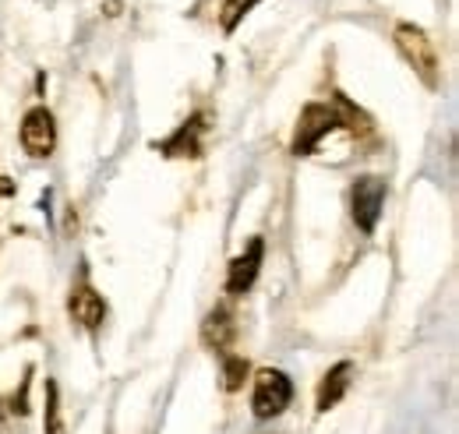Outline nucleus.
Instances as JSON below:
<instances>
[{
    "label": "nucleus",
    "mask_w": 459,
    "mask_h": 434,
    "mask_svg": "<svg viewBox=\"0 0 459 434\" xmlns=\"http://www.w3.org/2000/svg\"><path fill=\"white\" fill-rule=\"evenodd\" d=\"M396 50H400L403 60L417 71V78H420L428 89H438V85H442V78H438V54H435V47H431V39H428L424 29H417V25H410V22L396 25Z\"/></svg>",
    "instance_id": "f257e3e1"
},
{
    "label": "nucleus",
    "mask_w": 459,
    "mask_h": 434,
    "mask_svg": "<svg viewBox=\"0 0 459 434\" xmlns=\"http://www.w3.org/2000/svg\"><path fill=\"white\" fill-rule=\"evenodd\" d=\"M290 399H293V385H290V378L283 375V371H276V368H262V371L255 375L251 410H255L258 421H273V417H280V413L290 406Z\"/></svg>",
    "instance_id": "f03ea898"
},
{
    "label": "nucleus",
    "mask_w": 459,
    "mask_h": 434,
    "mask_svg": "<svg viewBox=\"0 0 459 434\" xmlns=\"http://www.w3.org/2000/svg\"><path fill=\"white\" fill-rule=\"evenodd\" d=\"M340 127V117L336 109L325 107V103H307L300 113V124H297V135H293V156H311L318 149V142Z\"/></svg>",
    "instance_id": "7ed1b4c3"
},
{
    "label": "nucleus",
    "mask_w": 459,
    "mask_h": 434,
    "mask_svg": "<svg viewBox=\"0 0 459 434\" xmlns=\"http://www.w3.org/2000/svg\"><path fill=\"white\" fill-rule=\"evenodd\" d=\"M382 205H385V180L378 177H360L350 191V213H353V222L360 233H375L378 226V216H382Z\"/></svg>",
    "instance_id": "20e7f679"
},
{
    "label": "nucleus",
    "mask_w": 459,
    "mask_h": 434,
    "mask_svg": "<svg viewBox=\"0 0 459 434\" xmlns=\"http://www.w3.org/2000/svg\"><path fill=\"white\" fill-rule=\"evenodd\" d=\"M22 145L32 160H47L57 145V124L47 107H32L22 120Z\"/></svg>",
    "instance_id": "39448f33"
},
{
    "label": "nucleus",
    "mask_w": 459,
    "mask_h": 434,
    "mask_svg": "<svg viewBox=\"0 0 459 434\" xmlns=\"http://www.w3.org/2000/svg\"><path fill=\"white\" fill-rule=\"evenodd\" d=\"M202 135H205V113H195L191 120H184L170 138L156 142V152H163L167 160H198L202 156Z\"/></svg>",
    "instance_id": "423d86ee"
},
{
    "label": "nucleus",
    "mask_w": 459,
    "mask_h": 434,
    "mask_svg": "<svg viewBox=\"0 0 459 434\" xmlns=\"http://www.w3.org/2000/svg\"><path fill=\"white\" fill-rule=\"evenodd\" d=\"M262 258H265V240H262V237H255V240L247 244V251H244V255H237V258L230 262L227 293H247V290L255 286V279H258Z\"/></svg>",
    "instance_id": "0eeeda50"
},
{
    "label": "nucleus",
    "mask_w": 459,
    "mask_h": 434,
    "mask_svg": "<svg viewBox=\"0 0 459 434\" xmlns=\"http://www.w3.org/2000/svg\"><path fill=\"white\" fill-rule=\"evenodd\" d=\"M67 311H71V318H74L78 326L89 328V332H96V328L103 326V318H107V304H103V297H100L92 286H78V290H71Z\"/></svg>",
    "instance_id": "6e6552de"
},
{
    "label": "nucleus",
    "mask_w": 459,
    "mask_h": 434,
    "mask_svg": "<svg viewBox=\"0 0 459 434\" xmlns=\"http://www.w3.org/2000/svg\"><path fill=\"white\" fill-rule=\"evenodd\" d=\"M350 375H353V364L350 360H340L336 368H329V375L322 378L318 385V395H315V406H318V413H329L340 399L346 395V388H350Z\"/></svg>",
    "instance_id": "1a4fd4ad"
},
{
    "label": "nucleus",
    "mask_w": 459,
    "mask_h": 434,
    "mask_svg": "<svg viewBox=\"0 0 459 434\" xmlns=\"http://www.w3.org/2000/svg\"><path fill=\"white\" fill-rule=\"evenodd\" d=\"M202 343L209 350H227L230 343H233V315H230L227 308H216V311L205 315V322H202Z\"/></svg>",
    "instance_id": "9d476101"
},
{
    "label": "nucleus",
    "mask_w": 459,
    "mask_h": 434,
    "mask_svg": "<svg viewBox=\"0 0 459 434\" xmlns=\"http://www.w3.org/2000/svg\"><path fill=\"white\" fill-rule=\"evenodd\" d=\"M43 431L47 434H67L64 417H60V388L57 381H47V417H43Z\"/></svg>",
    "instance_id": "9b49d317"
},
{
    "label": "nucleus",
    "mask_w": 459,
    "mask_h": 434,
    "mask_svg": "<svg viewBox=\"0 0 459 434\" xmlns=\"http://www.w3.org/2000/svg\"><path fill=\"white\" fill-rule=\"evenodd\" d=\"M247 360L244 357H227L223 360V388L227 392H240L244 388V381H247Z\"/></svg>",
    "instance_id": "f8f14e48"
},
{
    "label": "nucleus",
    "mask_w": 459,
    "mask_h": 434,
    "mask_svg": "<svg viewBox=\"0 0 459 434\" xmlns=\"http://www.w3.org/2000/svg\"><path fill=\"white\" fill-rule=\"evenodd\" d=\"M258 0H227V7H223V32H233L237 25H240V18L255 7Z\"/></svg>",
    "instance_id": "ddd939ff"
},
{
    "label": "nucleus",
    "mask_w": 459,
    "mask_h": 434,
    "mask_svg": "<svg viewBox=\"0 0 459 434\" xmlns=\"http://www.w3.org/2000/svg\"><path fill=\"white\" fill-rule=\"evenodd\" d=\"M0 195H11V184H7V177H0Z\"/></svg>",
    "instance_id": "4468645a"
},
{
    "label": "nucleus",
    "mask_w": 459,
    "mask_h": 434,
    "mask_svg": "<svg viewBox=\"0 0 459 434\" xmlns=\"http://www.w3.org/2000/svg\"><path fill=\"white\" fill-rule=\"evenodd\" d=\"M0 417H4V406H0Z\"/></svg>",
    "instance_id": "2eb2a0df"
}]
</instances>
